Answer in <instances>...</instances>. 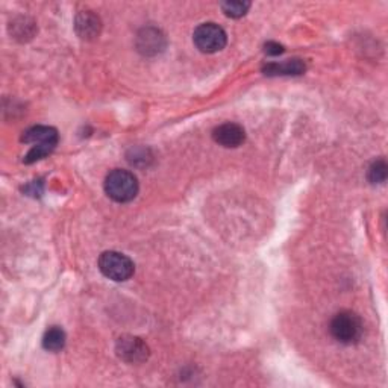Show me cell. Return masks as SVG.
I'll return each instance as SVG.
<instances>
[{"label": "cell", "instance_id": "obj_1", "mask_svg": "<svg viewBox=\"0 0 388 388\" xmlns=\"http://www.w3.org/2000/svg\"><path fill=\"white\" fill-rule=\"evenodd\" d=\"M22 140L25 143L34 144V148L25 157L26 164H32L51 155L56 148L60 137H58V131L51 128V126H34L23 134Z\"/></svg>", "mask_w": 388, "mask_h": 388}, {"label": "cell", "instance_id": "obj_2", "mask_svg": "<svg viewBox=\"0 0 388 388\" xmlns=\"http://www.w3.org/2000/svg\"><path fill=\"white\" fill-rule=\"evenodd\" d=\"M105 191L115 202H131L138 194V179L128 170L115 169L105 179Z\"/></svg>", "mask_w": 388, "mask_h": 388}, {"label": "cell", "instance_id": "obj_3", "mask_svg": "<svg viewBox=\"0 0 388 388\" xmlns=\"http://www.w3.org/2000/svg\"><path fill=\"white\" fill-rule=\"evenodd\" d=\"M331 335L342 344H355L361 340L364 332L363 320L354 311H340L331 320L329 326Z\"/></svg>", "mask_w": 388, "mask_h": 388}, {"label": "cell", "instance_id": "obj_4", "mask_svg": "<svg viewBox=\"0 0 388 388\" xmlns=\"http://www.w3.org/2000/svg\"><path fill=\"white\" fill-rule=\"evenodd\" d=\"M99 269L106 278L115 280V283H124V280L131 279L135 271L132 259L114 250L103 252L99 258Z\"/></svg>", "mask_w": 388, "mask_h": 388}, {"label": "cell", "instance_id": "obj_5", "mask_svg": "<svg viewBox=\"0 0 388 388\" xmlns=\"http://www.w3.org/2000/svg\"><path fill=\"white\" fill-rule=\"evenodd\" d=\"M193 40L200 52L216 53L226 46L228 37L226 32L223 31V27H220L219 25L202 23L196 27V31H194Z\"/></svg>", "mask_w": 388, "mask_h": 388}, {"label": "cell", "instance_id": "obj_6", "mask_svg": "<svg viewBox=\"0 0 388 388\" xmlns=\"http://www.w3.org/2000/svg\"><path fill=\"white\" fill-rule=\"evenodd\" d=\"M115 352L120 360L128 364H141L148 361L150 355L149 346L141 338L132 335H123L115 343Z\"/></svg>", "mask_w": 388, "mask_h": 388}, {"label": "cell", "instance_id": "obj_7", "mask_svg": "<svg viewBox=\"0 0 388 388\" xmlns=\"http://www.w3.org/2000/svg\"><path fill=\"white\" fill-rule=\"evenodd\" d=\"M212 138L223 148H238L246 140V132L237 123H225L212 132Z\"/></svg>", "mask_w": 388, "mask_h": 388}, {"label": "cell", "instance_id": "obj_8", "mask_svg": "<svg viewBox=\"0 0 388 388\" xmlns=\"http://www.w3.org/2000/svg\"><path fill=\"white\" fill-rule=\"evenodd\" d=\"M76 32L84 40H93L101 34V18L91 11H82L76 17Z\"/></svg>", "mask_w": 388, "mask_h": 388}, {"label": "cell", "instance_id": "obj_9", "mask_svg": "<svg viewBox=\"0 0 388 388\" xmlns=\"http://www.w3.org/2000/svg\"><path fill=\"white\" fill-rule=\"evenodd\" d=\"M164 46H166V40L157 29H144V31L138 35V48L140 52L146 55H155L161 52Z\"/></svg>", "mask_w": 388, "mask_h": 388}, {"label": "cell", "instance_id": "obj_10", "mask_svg": "<svg viewBox=\"0 0 388 388\" xmlns=\"http://www.w3.org/2000/svg\"><path fill=\"white\" fill-rule=\"evenodd\" d=\"M305 63L300 60H288L284 63L267 64L263 72L267 76H297L305 72Z\"/></svg>", "mask_w": 388, "mask_h": 388}, {"label": "cell", "instance_id": "obj_11", "mask_svg": "<svg viewBox=\"0 0 388 388\" xmlns=\"http://www.w3.org/2000/svg\"><path fill=\"white\" fill-rule=\"evenodd\" d=\"M65 344V332L60 326H52L48 328L44 337H43V347L46 351L58 352L61 351Z\"/></svg>", "mask_w": 388, "mask_h": 388}, {"label": "cell", "instance_id": "obj_12", "mask_svg": "<svg viewBox=\"0 0 388 388\" xmlns=\"http://www.w3.org/2000/svg\"><path fill=\"white\" fill-rule=\"evenodd\" d=\"M250 8V2H241V0H229V2H223L221 9L228 17L240 18L245 15Z\"/></svg>", "mask_w": 388, "mask_h": 388}, {"label": "cell", "instance_id": "obj_13", "mask_svg": "<svg viewBox=\"0 0 388 388\" xmlns=\"http://www.w3.org/2000/svg\"><path fill=\"white\" fill-rule=\"evenodd\" d=\"M388 174V166L384 158L375 161L370 169H368V181L372 183H384L387 181Z\"/></svg>", "mask_w": 388, "mask_h": 388}, {"label": "cell", "instance_id": "obj_14", "mask_svg": "<svg viewBox=\"0 0 388 388\" xmlns=\"http://www.w3.org/2000/svg\"><path fill=\"white\" fill-rule=\"evenodd\" d=\"M264 52H266L267 55H280V53L284 52V47L280 46V44H278V43L270 41V43H267V44L264 46Z\"/></svg>", "mask_w": 388, "mask_h": 388}]
</instances>
